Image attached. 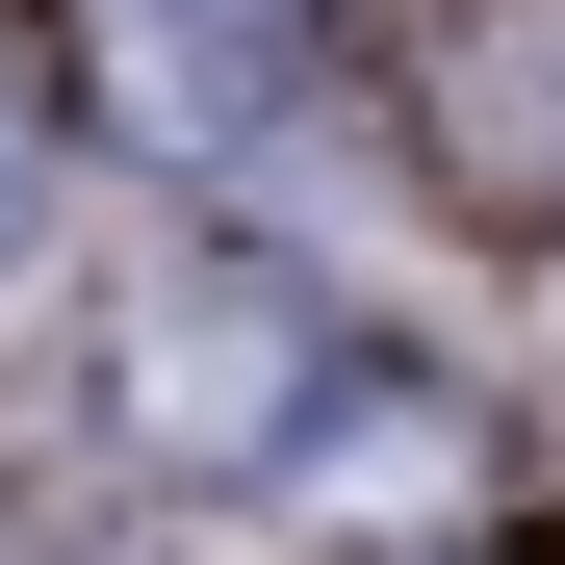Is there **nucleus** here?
Here are the masks:
<instances>
[{"label":"nucleus","mask_w":565,"mask_h":565,"mask_svg":"<svg viewBox=\"0 0 565 565\" xmlns=\"http://www.w3.org/2000/svg\"><path fill=\"white\" fill-rule=\"evenodd\" d=\"M26 232H52V129H26V77H0V282H26Z\"/></svg>","instance_id":"4"},{"label":"nucleus","mask_w":565,"mask_h":565,"mask_svg":"<svg viewBox=\"0 0 565 565\" xmlns=\"http://www.w3.org/2000/svg\"><path fill=\"white\" fill-rule=\"evenodd\" d=\"M386 565H565V540H386Z\"/></svg>","instance_id":"5"},{"label":"nucleus","mask_w":565,"mask_h":565,"mask_svg":"<svg viewBox=\"0 0 565 565\" xmlns=\"http://www.w3.org/2000/svg\"><path fill=\"white\" fill-rule=\"evenodd\" d=\"M104 437L129 462H309V412H334V309L282 282L257 232H154L129 282H104Z\"/></svg>","instance_id":"1"},{"label":"nucleus","mask_w":565,"mask_h":565,"mask_svg":"<svg viewBox=\"0 0 565 565\" xmlns=\"http://www.w3.org/2000/svg\"><path fill=\"white\" fill-rule=\"evenodd\" d=\"M412 104H437V180H462V206H540L565 232V0H462Z\"/></svg>","instance_id":"2"},{"label":"nucleus","mask_w":565,"mask_h":565,"mask_svg":"<svg viewBox=\"0 0 565 565\" xmlns=\"http://www.w3.org/2000/svg\"><path fill=\"white\" fill-rule=\"evenodd\" d=\"M104 77H129V129L232 154V129H282V77H309V0H104Z\"/></svg>","instance_id":"3"}]
</instances>
